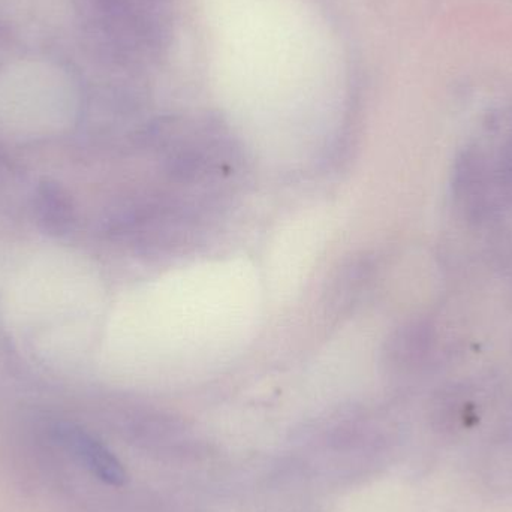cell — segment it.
Instances as JSON below:
<instances>
[{"mask_svg":"<svg viewBox=\"0 0 512 512\" xmlns=\"http://www.w3.org/2000/svg\"><path fill=\"white\" fill-rule=\"evenodd\" d=\"M39 213L48 230L62 231L72 219L71 204L56 186H45L39 194Z\"/></svg>","mask_w":512,"mask_h":512,"instance_id":"3957f363","label":"cell"},{"mask_svg":"<svg viewBox=\"0 0 512 512\" xmlns=\"http://www.w3.org/2000/svg\"><path fill=\"white\" fill-rule=\"evenodd\" d=\"M53 433L56 441L102 483L122 487L128 481V474L119 459L86 430L62 423L54 427Z\"/></svg>","mask_w":512,"mask_h":512,"instance_id":"6da1fadb","label":"cell"},{"mask_svg":"<svg viewBox=\"0 0 512 512\" xmlns=\"http://www.w3.org/2000/svg\"><path fill=\"white\" fill-rule=\"evenodd\" d=\"M432 343V327L426 322H414L394 334L388 345V358L403 366L420 363L429 355Z\"/></svg>","mask_w":512,"mask_h":512,"instance_id":"7a4b0ae2","label":"cell"}]
</instances>
